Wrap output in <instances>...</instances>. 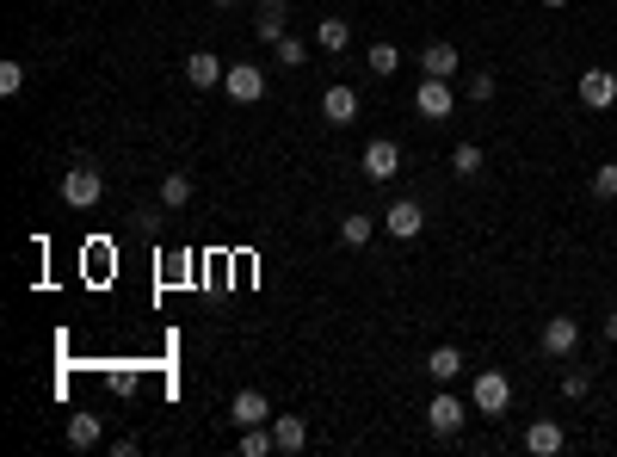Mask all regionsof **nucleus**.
<instances>
[{
	"label": "nucleus",
	"mask_w": 617,
	"mask_h": 457,
	"mask_svg": "<svg viewBox=\"0 0 617 457\" xmlns=\"http://www.w3.org/2000/svg\"><path fill=\"white\" fill-rule=\"evenodd\" d=\"M469 99L488 105V99H494V75H469Z\"/></svg>",
	"instance_id": "nucleus-29"
},
{
	"label": "nucleus",
	"mask_w": 617,
	"mask_h": 457,
	"mask_svg": "<svg viewBox=\"0 0 617 457\" xmlns=\"http://www.w3.org/2000/svg\"><path fill=\"white\" fill-rule=\"evenodd\" d=\"M315 44L328 50V56H340V50L352 44V25H346V19H321V25H315Z\"/></svg>",
	"instance_id": "nucleus-17"
},
{
	"label": "nucleus",
	"mask_w": 617,
	"mask_h": 457,
	"mask_svg": "<svg viewBox=\"0 0 617 457\" xmlns=\"http://www.w3.org/2000/svg\"><path fill=\"white\" fill-rule=\"evenodd\" d=\"M371 235H377V217H365V210H352V217H340V241H346V248H365Z\"/></svg>",
	"instance_id": "nucleus-16"
},
{
	"label": "nucleus",
	"mask_w": 617,
	"mask_h": 457,
	"mask_svg": "<svg viewBox=\"0 0 617 457\" xmlns=\"http://www.w3.org/2000/svg\"><path fill=\"white\" fill-rule=\"evenodd\" d=\"M605 340H617V309H611V315H605Z\"/></svg>",
	"instance_id": "nucleus-30"
},
{
	"label": "nucleus",
	"mask_w": 617,
	"mask_h": 457,
	"mask_svg": "<svg viewBox=\"0 0 617 457\" xmlns=\"http://www.w3.org/2000/svg\"><path fill=\"white\" fill-rule=\"evenodd\" d=\"M223 93H229L235 105H260V99H266V75H260L253 62H235L229 75H223Z\"/></svg>",
	"instance_id": "nucleus-5"
},
{
	"label": "nucleus",
	"mask_w": 617,
	"mask_h": 457,
	"mask_svg": "<svg viewBox=\"0 0 617 457\" xmlns=\"http://www.w3.org/2000/svg\"><path fill=\"white\" fill-rule=\"evenodd\" d=\"M395 62H402V50H395V44H371V50H365L371 75H395Z\"/></svg>",
	"instance_id": "nucleus-24"
},
{
	"label": "nucleus",
	"mask_w": 617,
	"mask_h": 457,
	"mask_svg": "<svg viewBox=\"0 0 617 457\" xmlns=\"http://www.w3.org/2000/svg\"><path fill=\"white\" fill-rule=\"evenodd\" d=\"M229 420H235V427H266V420H272V402H266L260 390H241V396L229 402Z\"/></svg>",
	"instance_id": "nucleus-12"
},
{
	"label": "nucleus",
	"mask_w": 617,
	"mask_h": 457,
	"mask_svg": "<svg viewBox=\"0 0 617 457\" xmlns=\"http://www.w3.org/2000/svg\"><path fill=\"white\" fill-rule=\"evenodd\" d=\"M414 112H420V118H432V124H445V118L457 112V93H451V81L426 75V81L414 87Z\"/></svg>",
	"instance_id": "nucleus-3"
},
{
	"label": "nucleus",
	"mask_w": 617,
	"mask_h": 457,
	"mask_svg": "<svg viewBox=\"0 0 617 457\" xmlns=\"http://www.w3.org/2000/svg\"><path fill=\"white\" fill-rule=\"evenodd\" d=\"M420 68H426V75H439V81H451V75H457V44H426V50H420Z\"/></svg>",
	"instance_id": "nucleus-15"
},
{
	"label": "nucleus",
	"mask_w": 617,
	"mask_h": 457,
	"mask_svg": "<svg viewBox=\"0 0 617 457\" xmlns=\"http://www.w3.org/2000/svg\"><path fill=\"white\" fill-rule=\"evenodd\" d=\"M426 371L439 377V383H451V377L463 371V353H457V346H432V353H426Z\"/></svg>",
	"instance_id": "nucleus-19"
},
{
	"label": "nucleus",
	"mask_w": 617,
	"mask_h": 457,
	"mask_svg": "<svg viewBox=\"0 0 617 457\" xmlns=\"http://www.w3.org/2000/svg\"><path fill=\"white\" fill-rule=\"evenodd\" d=\"M587 390H593V377H587V371H568V377H562V396H568V402H580Z\"/></svg>",
	"instance_id": "nucleus-28"
},
{
	"label": "nucleus",
	"mask_w": 617,
	"mask_h": 457,
	"mask_svg": "<svg viewBox=\"0 0 617 457\" xmlns=\"http://www.w3.org/2000/svg\"><path fill=\"white\" fill-rule=\"evenodd\" d=\"M253 31H260L266 44L284 38V0H260V19H253Z\"/></svg>",
	"instance_id": "nucleus-18"
},
{
	"label": "nucleus",
	"mask_w": 617,
	"mask_h": 457,
	"mask_svg": "<svg viewBox=\"0 0 617 457\" xmlns=\"http://www.w3.org/2000/svg\"><path fill=\"white\" fill-rule=\"evenodd\" d=\"M272 50H278V68H303V56H309V50H303V38H290V31H284Z\"/></svg>",
	"instance_id": "nucleus-26"
},
{
	"label": "nucleus",
	"mask_w": 617,
	"mask_h": 457,
	"mask_svg": "<svg viewBox=\"0 0 617 457\" xmlns=\"http://www.w3.org/2000/svg\"><path fill=\"white\" fill-rule=\"evenodd\" d=\"M68 445H75V451L99 445V414H75V420H68Z\"/></svg>",
	"instance_id": "nucleus-22"
},
{
	"label": "nucleus",
	"mask_w": 617,
	"mask_h": 457,
	"mask_svg": "<svg viewBox=\"0 0 617 457\" xmlns=\"http://www.w3.org/2000/svg\"><path fill=\"white\" fill-rule=\"evenodd\" d=\"M266 451H278L272 427H241V457H266Z\"/></svg>",
	"instance_id": "nucleus-23"
},
{
	"label": "nucleus",
	"mask_w": 617,
	"mask_h": 457,
	"mask_svg": "<svg viewBox=\"0 0 617 457\" xmlns=\"http://www.w3.org/2000/svg\"><path fill=\"white\" fill-rule=\"evenodd\" d=\"M358 167H365V180H371V186H389L395 173H402V143H389V136H377V143H365Z\"/></svg>",
	"instance_id": "nucleus-2"
},
{
	"label": "nucleus",
	"mask_w": 617,
	"mask_h": 457,
	"mask_svg": "<svg viewBox=\"0 0 617 457\" xmlns=\"http://www.w3.org/2000/svg\"><path fill=\"white\" fill-rule=\"evenodd\" d=\"M463 420H469V414H463V402H457V396H432V408H426V427L439 433V439H451V433L463 427Z\"/></svg>",
	"instance_id": "nucleus-11"
},
{
	"label": "nucleus",
	"mask_w": 617,
	"mask_h": 457,
	"mask_svg": "<svg viewBox=\"0 0 617 457\" xmlns=\"http://www.w3.org/2000/svg\"><path fill=\"white\" fill-rule=\"evenodd\" d=\"M321 118H328L334 130H340V124H352V118H358V93H352L346 81H334L328 93H321Z\"/></svg>",
	"instance_id": "nucleus-9"
},
{
	"label": "nucleus",
	"mask_w": 617,
	"mask_h": 457,
	"mask_svg": "<svg viewBox=\"0 0 617 457\" xmlns=\"http://www.w3.org/2000/svg\"><path fill=\"white\" fill-rule=\"evenodd\" d=\"M543 7H568V0H543Z\"/></svg>",
	"instance_id": "nucleus-32"
},
{
	"label": "nucleus",
	"mask_w": 617,
	"mask_h": 457,
	"mask_svg": "<svg viewBox=\"0 0 617 457\" xmlns=\"http://www.w3.org/2000/svg\"><path fill=\"white\" fill-rule=\"evenodd\" d=\"M451 173H457V180H476V173H482V149L476 143H457L451 149Z\"/></svg>",
	"instance_id": "nucleus-21"
},
{
	"label": "nucleus",
	"mask_w": 617,
	"mask_h": 457,
	"mask_svg": "<svg viewBox=\"0 0 617 457\" xmlns=\"http://www.w3.org/2000/svg\"><path fill=\"white\" fill-rule=\"evenodd\" d=\"M210 7H241V0H210Z\"/></svg>",
	"instance_id": "nucleus-31"
},
{
	"label": "nucleus",
	"mask_w": 617,
	"mask_h": 457,
	"mask_svg": "<svg viewBox=\"0 0 617 457\" xmlns=\"http://www.w3.org/2000/svg\"><path fill=\"white\" fill-rule=\"evenodd\" d=\"M580 105H593V112H611L617 105V75L611 68H580Z\"/></svg>",
	"instance_id": "nucleus-6"
},
{
	"label": "nucleus",
	"mask_w": 617,
	"mask_h": 457,
	"mask_svg": "<svg viewBox=\"0 0 617 457\" xmlns=\"http://www.w3.org/2000/svg\"><path fill=\"white\" fill-rule=\"evenodd\" d=\"M383 229H389L395 241H414V235L426 229V210H420V198H395V204L383 210Z\"/></svg>",
	"instance_id": "nucleus-7"
},
{
	"label": "nucleus",
	"mask_w": 617,
	"mask_h": 457,
	"mask_svg": "<svg viewBox=\"0 0 617 457\" xmlns=\"http://www.w3.org/2000/svg\"><path fill=\"white\" fill-rule=\"evenodd\" d=\"M593 198H605V204L617 198V161H599V167H593Z\"/></svg>",
	"instance_id": "nucleus-25"
},
{
	"label": "nucleus",
	"mask_w": 617,
	"mask_h": 457,
	"mask_svg": "<svg viewBox=\"0 0 617 457\" xmlns=\"http://www.w3.org/2000/svg\"><path fill=\"white\" fill-rule=\"evenodd\" d=\"M223 75H229L223 56H210V50H192V56H186V81H192V87H223Z\"/></svg>",
	"instance_id": "nucleus-10"
},
{
	"label": "nucleus",
	"mask_w": 617,
	"mask_h": 457,
	"mask_svg": "<svg viewBox=\"0 0 617 457\" xmlns=\"http://www.w3.org/2000/svg\"><path fill=\"white\" fill-rule=\"evenodd\" d=\"M99 198H105V173L93 161H75V167L62 173V204L68 210H93Z\"/></svg>",
	"instance_id": "nucleus-1"
},
{
	"label": "nucleus",
	"mask_w": 617,
	"mask_h": 457,
	"mask_svg": "<svg viewBox=\"0 0 617 457\" xmlns=\"http://www.w3.org/2000/svg\"><path fill=\"white\" fill-rule=\"evenodd\" d=\"M192 192H198V186H192V173H167V180H161V204H167V210L192 204Z\"/></svg>",
	"instance_id": "nucleus-20"
},
{
	"label": "nucleus",
	"mask_w": 617,
	"mask_h": 457,
	"mask_svg": "<svg viewBox=\"0 0 617 457\" xmlns=\"http://www.w3.org/2000/svg\"><path fill=\"white\" fill-rule=\"evenodd\" d=\"M19 87H25V68H19V62H0V93H7V99H13Z\"/></svg>",
	"instance_id": "nucleus-27"
},
{
	"label": "nucleus",
	"mask_w": 617,
	"mask_h": 457,
	"mask_svg": "<svg viewBox=\"0 0 617 457\" xmlns=\"http://www.w3.org/2000/svg\"><path fill=\"white\" fill-rule=\"evenodd\" d=\"M469 402H476V414H506V402H513V383H506L500 371H476V383H469Z\"/></svg>",
	"instance_id": "nucleus-4"
},
{
	"label": "nucleus",
	"mask_w": 617,
	"mask_h": 457,
	"mask_svg": "<svg viewBox=\"0 0 617 457\" xmlns=\"http://www.w3.org/2000/svg\"><path fill=\"white\" fill-rule=\"evenodd\" d=\"M574 346H580V322H574V315H550V322H543V353L568 359Z\"/></svg>",
	"instance_id": "nucleus-8"
},
{
	"label": "nucleus",
	"mask_w": 617,
	"mask_h": 457,
	"mask_svg": "<svg viewBox=\"0 0 617 457\" xmlns=\"http://www.w3.org/2000/svg\"><path fill=\"white\" fill-rule=\"evenodd\" d=\"M562 445H568V433L556 427V420H531V427H525V451L531 457H556Z\"/></svg>",
	"instance_id": "nucleus-13"
},
{
	"label": "nucleus",
	"mask_w": 617,
	"mask_h": 457,
	"mask_svg": "<svg viewBox=\"0 0 617 457\" xmlns=\"http://www.w3.org/2000/svg\"><path fill=\"white\" fill-rule=\"evenodd\" d=\"M272 439H278L284 457L303 451V445H309V420H303V414H272Z\"/></svg>",
	"instance_id": "nucleus-14"
}]
</instances>
